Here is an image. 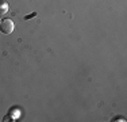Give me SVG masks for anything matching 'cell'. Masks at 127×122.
<instances>
[{"label": "cell", "mask_w": 127, "mask_h": 122, "mask_svg": "<svg viewBox=\"0 0 127 122\" xmlns=\"http://www.w3.org/2000/svg\"><path fill=\"white\" fill-rule=\"evenodd\" d=\"M0 31L3 34H11L14 31V22L11 19H3L0 22Z\"/></svg>", "instance_id": "6da1fadb"}, {"label": "cell", "mask_w": 127, "mask_h": 122, "mask_svg": "<svg viewBox=\"0 0 127 122\" xmlns=\"http://www.w3.org/2000/svg\"><path fill=\"white\" fill-rule=\"evenodd\" d=\"M8 11V4L3 0H0V15H4Z\"/></svg>", "instance_id": "7a4b0ae2"}]
</instances>
